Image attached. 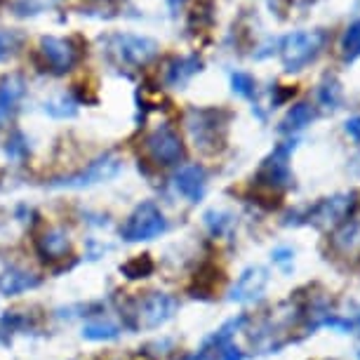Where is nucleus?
Listing matches in <instances>:
<instances>
[{"label": "nucleus", "mask_w": 360, "mask_h": 360, "mask_svg": "<svg viewBox=\"0 0 360 360\" xmlns=\"http://www.w3.org/2000/svg\"><path fill=\"white\" fill-rule=\"evenodd\" d=\"M245 323H248L245 316L229 321L217 335L205 339V344L195 353H191V356H186L184 360H243V351L231 342V337H233V332L240 330Z\"/></svg>", "instance_id": "7"}, {"label": "nucleus", "mask_w": 360, "mask_h": 360, "mask_svg": "<svg viewBox=\"0 0 360 360\" xmlns=\"http://www.w3.org/2000/svg\"><path fill=\"white\" fill-rule=\"evenodd\" d=\"M45 111L52 113V115H59V118H66V115L76 113V104H73L71 99H66V97H59L57 101H50V104H45Z\"/></svg>", "instance_id": "26"}, {"label": "nucleus", "mask_w": 360, "mask_h": 360, "mask_svg": "<svg viewBox=\"0 0 360 360\" xmlns=\"http://www.w3.org/2000/svg\"><path fill=\"white\" fill-rule=\"evenodd\" d=\"M40 54L45 57V69H50L52 73H66L78 62V50L69 40L62 38H43Z\"/></svg>", "instance_id": "12"}, {"label": "nucleus", "mask_w": 360, "mask_h": 360, "mask_svg": "<svg viewBox=\"0 0 360 360\" xmlns=\"http://www.w3.org/2000/svg\"><path fill=\"white\" fill-rule=\"evenodd\" d=\"M19 45V36L12 31H0V62H5V59L10 57L12 52L17 50Z\"/></svg>", "instance_id": "27"}, {"label": "nucleus", "mask_w": 360, "mask_h": 360, "mask_svg": "<svg viewBox=\"0 0 360 360\" xmlns=\"http://www.w3.org/2000/svg\"><path fill=\"white\" fill-rule=\"evenodd\" d=\"M292 257H295V252H292V250L281 248V250H276V252H274V262L276 264H288V262H292Z\"/></svg>", "instance_id": "29"}, {"label": "nucleus", "mask_w": 360, "mask_h": 360, "mask_svg": "<svg viewBox=\"0 0 360 360\" xmlns=\"http://www.w3.org/2000/svg\"><path fill=\"white\" fill-rule=\"evenodd\" d=\"M106 45H108V54H113L115 62L127 66L146 64L158 52L155 40L144 36H132V33H113V36L106 38Z\"/></svg>", "instance_id": "6"}, {"label": "nucleus", "mask_w": 360, "mask_h": 360, "mask_svg": "<svg viewBox=\"0 0 360 360\" xmlns=\"http://www.w3.org/2000/svg\"><path fill=\"white\" fill-rule=\"evenodd\" d=\"M176 299L169 295H162V292H153V295L144 297L137 304V311H134V321L132 328H144V330H153L160 328L162 323H167L169 318L174 316L176 311Z\"/></svg>", "instance_id": "8"}, {"label": "nucleus", "mask_w": 360, "mask_h": 360, "mask_svg": "<svg viewBox=\"0 0 360 360\" xmlns=\"http://www.w3.org/2000/svg\"><path fill=\"white\" fill-rule=\"evenodd\" d=\"M146 151L158 165H176L184 158L181 137L169 125H160L146 137Z\"/></svg>", "instance_id": "9"}, {"label": "nucleus", "mask_w": 360, "mask_h": 360, "mask_svg": "<svg viewBox=\"0 0 360 360\" xmlns=\"http://www.w3.org/2000/svg\"><path fill=\"white\" fill-rule=\"evenodd\" d=\"M120 172V160L115 158L113 153H106L97 158L94 162L87 165V169L83 172L69 176V179H62L57 181V186H66V188H83V186H92V184H99V181H108L113 179L115 174Z\"/></svg>", "instance_id": "10"}, {"label": "nucleus", "mask_w": 360, "mask_h": 360, "mask_svg": "<svg viewBox=\"0 0 360 360\" xmlns=\"http://www.w3.org/2000/svg\"><path fill=\"white\" fill-rule=\"evenodd\" d=\"M231 87H233L236 94L245 99H255L257 94V80L250 76V73H243V71H236L231 73Z\"/></svg>", "instance_id": "23"}, {"label": "nucleus", "mask_w": 360, "mask_h": 360, "mask_svg": "<svg viewBox=\"0 0 360 360\" xmlns=\"http://www.w3.org/2000/svg\"><path fill=\"white\" fill-rule=\"evenodd\" d=\"M339 50H342V59L344 62H356L360 57V19L353 22L349 29L344 31L342 43H339Z\"/></svg>", "instance_id": "21"}, {"label": "nucleus", "mask_w": 360, "mask_h": 360, "mask_svg": "<svg viewBox=\"0 0 360 360\" xmlns=\"http://www.w3.org/2000/svg\"><path fill=\"white\" fill-rule=\"evenodd\" d=\"M332 245H335L342 255L360 252V219H346L342 226L332 236Z\"/></svg>", "instance_id": "16"}, {"label": "nucleus", "mask_w": 360, "mask_h": 360, "mask_svg": "<svg viewBox=\"0 0 360 360\" xmlns=\"http://www.w3.org/2000/svg\"><path fill=\"white\" fill-rule=\"evenodd\" d=\"M316 120V108L309 104V101H299L288 111V115L283 118L281 123V130L283 134H295L299 130H304V127H309L311 123Z\"/></svg>", "instance_id": "15"}, {"label": "nucleus", "mask_w": 360, "mask_h": 360, "mask_svg": "<svg viewBox=\"0 0 360 360\" xmlns=\"http://www.w3.org/2000/svg\"><path fill=\"white\" fill-rule=\"evenodd\" d=\"M358 358H360V351H358Z\"/></svg>", "instance_id": "31"}, {"label": "nucleus", "mask_w": 360, "mask_h": 360, "mask_svg": "<svg viewBox=\"0 0 360 360\" xmlns=\"http://www.w3.org/2000/svg\"><path fill=\"white\" fill-rule=\"evenodd\" d=\"M24 94V80L19 76H8L0 83V123L10 118L19 97Z\"/></svg>", "instance_id": "17"}, {"label": "nucleus", "mask_w": 360, "mask_h": 360, "mask_svg": "<svg viewBox=\"0 0 360 360\" xmlns=\"http://www.w3.org/2000/svg\"><path fill=\"white\" fill-rule=\"evenodd\" d=\"M328 45V31H295L281 40V59L288 73H297L316 62Z\"/></svg>", "instance_id": "2"}, {"label": "nucleus", "mask_w": 360, "mask_h": 360, "mask_svg": "<svg viewBox=\"0 0 360 360\" xmlns=\"http://www.w3.org/2000/svg\"><path fill=\"white\" fill-rule=\"evenodd\" d=\"M153 271V262L148 259L146 255H141V257H134V259H130L123 266V274L127 278H146L148 274Z\"/></svg>", "instance_id": "24"}, {"label": "nucleus", "mask_w": 360, "mask_h": 360, "mask_svg": "<svg viewBox=\"0 0 360 360\" xmlns=\"http://www.w3.org/2000/svg\"><path fill=\"white\" fill-rule=\"evenodd\" d=\"M202 219H205V226L210 229V233L212 236L226 233V231L233 226V217H231L229 212H219V210H210Z\"/></svg>", "instance_id": "22"}, {"label": "nucleus", "mask_w": 360, "mask_h": 360, "mask_svg": "<svg viewBox=\"0 0 360 360\" xmlns=\"http://www.w3.org/2000/svg\"><path fill=\"white\" fill-rule=\"evenodd\" d=\"M167 229L165 214L160 212V207L151 200H144L134 212L127 217V221L120 226V236L130 243L137 240H153L162 231Z\"/></svg>", "instance_id": "4"}, {"label": "nucleus", "mask_w": 360, "mask_h": 360, "mask_svg": "<svg viewBox=\"0 0 360 360\" xmlns=\"http://www.w3.org/2000/svg\"><path fill=\"white\" fill-rule=\"evenodd\" d=\"M38 250L45 259H62L69 252V238L62 231H47V233L38 240Z\"/></svg>", "instance_id": "19"}, {"label": "nucleus", "mask_w": 360, "mask_h": 360, "mask_svg": "<svg viewBox=\"0 0 360 360\" xmlns=\"http://www.w3.org/2000/svg\"><path fill=\"white\" fill-rule=\"evenodd\" d=\"M358 207V193H337L332 198H323L321 202H316L314 207H309V212L304 214V221L314 224L318 229H330L337 224H344L353 214V210Z\"/></svg>", "instance_id": "5"}, {"label": "nucleus", "mask_w": 360, "mask_h": 360, "mask_svg": "<svg viewBox=\"0 0 360 360\" xmlns=\"http://www.w3.org/2000/svg\"><path fill=\"white\" fill-rule=\"evenodd\" d=\"M295 151V141H285L278 144L274 151L269 153V158L262 162L259 172L255 176V184L264 188L266 193H278L283 188L290 186L292 172H290V155Z\"/></svg>", "instance_id": "3"}, {"label": "nucleus", "mask_w": 360, "mask_h": 360, "mask_svg": "<svg viewBox=\"0 0 360 360\" xmlns=\"http://www.w3.org/2000/svg\"><path fill=\"white\" fill-rule=\"evenodd\" d=\"M202 71V59L198 54H186V57H174L165 69V85L181 90L195 73Z\"/></svg>", "instance_id": "14"}, {"label": "nucleus", "mask_w": 360, "mask_h": 360, "mask_svg": "<svg viewBox=\"0 0 360 360\" xmlns=\"http://www.w3.org/2000/svg\"><path fill=\"white\" fill-rule=\"evenodd\" d=\"M339 104H342V85L335 76H325L318 85V106L323 111H337Z\"/></svg>", "instance_id": "20"}, {"label": "nucleus", "mask_w": 360, "mask_h": 360, "mask_svg": "<svg viewBox=\"0 0 360 360\" xmlns=\"http://www.w3.org/2000/svg\"><path fill=\"white\" fill-rule=\"evenodd\" d=\"M184 3H186V0H167L169 12H172V15H179V10L184 8Z\"/></svg>", "instance_id": "30"}, {"label": "nucleus", "mask_w": 360, "mask_h": 360, "mask_svg": "<svg viewBox=\"0 0 360 360\" xmlns=\"http://www.w3.org/2000/svg\"><path fill=\"white\" fill-rule=\"evenodd\" d=\"M269 281H271V276L264 266H250L243 271L240 278L236 281V285L231 288L229 299L231 302H238V304L257 302V299H262L264 292H266Z\"/></svg>", "instance_id": "11"}, {"label": "nucleus", "mask_w": 360, "mask_h": 360, "mask_svg": "<svg viewBox=\"0 0 360 360\" xmlns=\"http://www.w3.org/2000/svg\"><path fill=\"white\" fill-rule=\"evenodd\" d=\"M344 130L353 141H356V144H360V115H353V118L346 120Z\"/></svg>", "instance_id": "28"}, {"label": "nucleus", "mask_w": 360, "mask_h": 360, "mask_svg": "<svg viewBox=\"0 0 360 360\" xmlns=\"http://www.w3.org/2000/svg\"><path fill=\"white\" fill-rule=\"evenodd\" d=\"M83 335L87 339H113V337H118V328H115L113 323H87L85 325V330H83Z\"/></svg>", "instance_id": "25"}, {"label": "nucleus", "mask_w": 360, "mask_h": 360, "mask_svg": "<svg viewBox=\"0 0 360 360\" xmlns=\"http://www.w3.org/2000/svg\"><path fill=\"white\" fill-rule=\"evenodd\" d=\"M36 285H38V278L33 274H26V271L8 269L0 274V292H3V295H17V292L36 288Z\"/></svg>", "instance_id": "18"}, {"label": "nucleus", "mask_w": 360, "mask_h": 360, "mask_svg": "<svg viewBox=\"0 0 360 360\" xmlns=\"http://www.w3.org/2000/svg\"><path fill=\"white\" fill-rule=\"evenodd\" d=\"M174 188L188 202H200L207 188V169L202 165H184L174 174Z\"/></svg>", "instance_id": "13"}, {"label": "nucleus", "mask_w": 360, "mask_h": 360, "mask_svg": "<svg viewBox=\"0 0 360 360\" xmlns=\"http://www.w3.org/2000/svg\"><path fill=\"white\" fill-rule=\"evenodd\" d=\"M229 111L221 108H188L184 125L193 146L202 153H217L226 141Z\"/></svg>", "instance_id": "1"}]
</instances>
